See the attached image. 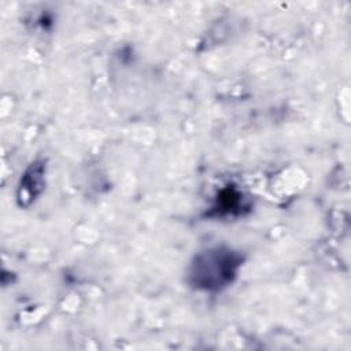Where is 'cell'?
<instances>
[{
    "label": "cell",
    "mask_w": 351,
    "mask_h": 351,
    "mask_svg": "<svg viewBox=\"0 0 351 351\" xmlns=\"http://www.w3.org/2000/svg\"><path fill=\"white\" fill-rule=\"evenodd\" d=\"M243 263V254L229 245L207 247L192 258L186 281L191 288L200 292H221L236 281Z\"/></svg>",
    "instance_id": "1"
},
{
    "label": "cell",
    "mask_w": 351,
    "mask_h": 351,
    "mask_svg": "<svg viewBox=\"0 0 351 351\" xmlns=\"http://www.w3.org/2000/svg\"><path fill=\"white\" fill-rule=\"evenodd\" d=\"M45 185V162L37 159L23 171L16 191V202L21 207H29L44 191Z\"/></svg>",
    "instance_id": "2"
}]
</instances>
